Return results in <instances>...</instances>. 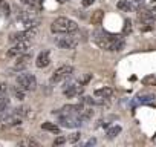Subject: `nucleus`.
I'll use <instances>...</instances> for the list:
<instances>
[{
  "label": "nucleus",
  "instance_id": "nucleus-1",
  "mask_svg": "<svg viewBox=\"0 0 156 147\" xmlns=\"http://www.w3.org/2000/svg\"><path fill=\"white\" fill-rule=\"evenodd\" d=\"M94 41L104 51H121L126 45L124 37L110 34L103 29H97L94 32Z\"/></svg>",
  "mask_w": 156,
  "mask_h": 147
},
{
  "label": "nucleus",
  "instance_id": "nucleus-2",
  "mask_svg": "<svg viewBox=\"0 0 156 147\" xmlns=\"http://www.w3.org/2000/svg\"><path fill=\"white\" fill-rule=\"evenodd\" d=\"M76 29H78L76 22H73L72 19H67V17H58L51 25V31L54 34H72Z\"/></svg>",
  "mask_w": 156,
  "mask_h": 147
},
{
  "label": "nucleus",
  "instance_id": "nucleus-3",
  "mask_svg": "<svg viewBox=\"0 0 156 147\" xmlns=\"http://www.w3.org/2000/svg\"><path fill=\"white\" fill-rule=\"evenodd\" d=\"M58 123L61 127H67V129H75V127H80L84 120L81 115H76V113H67V115H60L58 117Z\"/></svg>",
  "mask_w": 156,
  "mask_h": 147
},
{
  "label": "nucleus",
  "instance_id": "nucleus-4",
  "mask_svg": "<svg viewBox=\"0 0 156 147\" xmlns=\"http://www.w3.org/2000/svg\"><path fill=\"white\" fill-rule=\"evenodd\" d=\"M17 84L22 89H25L26 92L28 91H35L37 89V78L32 75V74H28V72L19 74L17 75Z\"/></svg>",
  "mask_w": 156,
  "mask_h": 147
},
{
  "label": "nucleus",
  "instance_id": "nucleus-5",
  "mask_svg": "<svg viewBox=\"0 0 156 147\" xmlns=\"http://www.w3.org/2000/svg\"><path fill=\"white\" fill-rule=\"evenodd\" d=\"M35 35H37V29H35V26H32V28H28L26 31L11 34L9 40H11L12 43H19V41H29V40H32Z\"/></svg>",
  "mask_w": 156,
  "mask_h": 147
},
{
  "label": "nucleus",
  "instance_id": "nucleus-6",
  "mask_svg": "<svg viewBox=\"0 0 156 147\" xmlns=\"http://www.w3.org/2000/svg\"><path fill=\"white\" fill-rule=\"evenodd\" d=\"M72 72H73L72 66H67V64L60 66V67H58V69H57V70L52 74L51 81H52V83H60V81H63V80L69 78V77L72 75Z\"/></svg>",
  "mask_w": 156,
  "mask_h": 147
},
{
  "label": "nucleus",
  "instance_id": "nucleus-7",
  "mask_svg": "<svg viewBox=\"0 0 156 147\" xmlns=\"http://www.w3.org/2000/svg\"><path fill=\"white\" fill-rule=\"evenodd\" d=\"M78 45V38H75L70 34H66L64 37H58L57 38V46L61 49H73Z\"/></svg>",
  "mask_w": 156,
  "mask_h": 147
},
{
  "label": "nucleus",
  "instance_id": "nucleus-8",
  "mask_svg": "<svg viewBox=\"0 0 156 147\" xmlns=\"http://www.w3.org/2000/svg\"><path fill=\"white\" fill-rule=\"evenodd\" d=\"M28 49H29V43L28 41H19L8 51V57H20V55L26 54Z\"/></svg>",
  "mask_w": 156,
  "mask_h": 147
},
{
  "label": "nucleus",
  "instance_id": "nucleus-9",
  "mask_svg": "<svg viewBox=\"0 0 156 147\" xmlns=\"http://www.w3.org/2000/svg\"><path fill=\"white\" fill-rule=\"evenodd\" d=\"M49 63H51L49 51H43V52H40V54H38V57H37V60H35V64H37V67L43 69V67L49 66Z\"/></svg>",
  "mask_w": 156,
  "mask_h": 147
},
{
  "label": "nucleus",
  "instance_id": "nucleus-10",
  "mask_svg": "<svg viewBox=\"0 0 156 147\" xmlns=\"http://www.w3.org/2000/svg\"><path fill=\"white\" fill-rule=\"evenodd\" d=\"M31 61V54H23V55H20L19 58H17V63H16V66H14V69H17V70H22V69H25L26 66H28V63Z\"/></svg>",
  "mask_w": 156,
  "mask_h": 147
},
{
  "label": "nucleus",
  "instance_id": "nucleus-11",
  "mask_svg": "<svg viewBox=\"0 0 156 147\" xmlns=\"http://www.w3.org/2000/svg\"><path fill=\"white\" fill-rule=\"evenodd\" d=\"M112 94H113V91H112L110 88H101V89H97V91L94 92V95H95L97 98H100L101 101L109 100V98L112 97Z\"/></svg>",
  "mask_w": 156,
  "mask_h": 147
},
{
  "label": "nucleus",
  "instance_id": "nucleus-12",
  "mask_svg": "<svg viewBox=\"0 0 156 147\" xmlns=\"http://www.w3.org/2000/svg\"><path fill=\"white\" fill-rule=\"evenodd\" d=\"M81 86V84H80ZM80 86H76V84H69L66 89H64V95L67 97V98H73V97H76L78 94L81 92V88Z\"/></svg>",
  "mask_w": 156,
  "mask_h": 147
},
{
  "label": "nucleus",
  "instance_id": "nucleus-13",
  "mask_svg": "<svg viewBox=\"0 0 156 147\" xmlns=\"http://www.w3.org/2000/svg\"><path fill=\"white\" fill-rule=\"evenodd\" d=\"M116 6H118V9H121V11H124V13H130V11L133 9V5H132L130 0H119Z\"/></svg>",
  "mask_w": 156,
  "mask_h": 147
},
{
  "label": "nucleus",
  "instance_id": "nucleus-14",
  "mask_svg": "<svg viewBox=\"0 0 156 147\" xmlns=\"http://www.w3.org/2000/svg\"><path fill=\"white\" fill-rule=\"evenodd\" d=\"M11 14V8L6 0H0V17H8Z\"/></svg>",
  "mask_w": 156,
  "mask_h": 147
},
{
  "label": "nucleus",
  "instance_id": "nucleus-15",
  "mask_svg": "<svg viewBox=\"0 0 156 147\" xmlns=\"http://www.w3.org/2000/svg\"><path fill=\"white\" fill-rule=\"evenodd\" d=\"M103 17H104V13H103L101 9H97V11L92 14V17H90V22H92V25H101V22H103Z\"/></svg>",
  "mask_w": 156,
  "mask_h": 147
},
{
  "label": "nucleus",
  "instance_id": "nucleus-16",
  "mask_svg": "<svg viewBox=\"0 0 156 147\" xmlns=\"http://www.w3.org/2000/svg\"><path fill=\"white\" fill-rule=\"evenodd\" d=\"M5 123H6L8 126H16V124H20V123H22V117H20V115H17V113L14 112L11 117H6V118H5Z\"/></svg>",
  "mask_w": 156,
  "mask_h": 147
},
{
  "label": "nucleus",
  "instance_id": "nucleus-17",
  "mask_svg": "<svg viewBox=\"0 0 156 147\" xmlns=\"http://www.w3.org/2000/svg\"><path fill=\"white\" fill-rule=\"evenodd\" d=\"M41 129L43 130H49V132H52V133H60V126H57V124H54V123H49V121H46V123H43L41 124Z\"/></svg>",
  "mask_w": 156,
  "mask_h": 147
},
{
  "label": "nucleus",
  "instance_id": "nucleus-18",
  "mask_svg": "<svg viewBox=\"0 0 156 147\" xmlns=\"http://www.w3.org/2000/svg\"><path fill=\"white\" fill-rule=\"evenodd\" d=\"M11 92H12V95L17 98V100H25V89H22L19 84L17 86H14V88H11Z\"/></svg>",
  "mask_w": 156,
  "mask_h": 147
},
{
  "label": "nucleus",
  "instance_id": "nucleus-19",
  "mask_svg": "<svg viewBox=\"0 0 156 147\" xmlns=\"http://www.w3.org/2000/svg\"><path fill=\"white\" fill-rule=\"evenodd\" d=\"M22 2H23V5L29 6L31 9H40L43 0H22Z\"/></svg>",
  "mask_w": 156,
  "mask_h": 147
},
{
  "label": "nucleus",
  "instance_id": "nucleus-20",
  "mask_svg": "<svg viewBox=\"0 0 156 147\" xmlns=\"http://www.w3.org/2000/svg\"><path fill=\"white\" fill-rule=\"evenodd\" d=\"M119 133H121V126H112L110 129H107V138L109 139L116 138Z\"/></svg>",
  "mask_w": 156,
  "mask_h": 147
},
{
  "label": "nucleus",
  "instance_id": "nucleus-21",
  "mask_svg": "<svg viewBox=\"0 0 156 147\" xmlns=\"http://www.w3.org/2000/svg\"><path fill=\"white\" fill-rule=\"evenodd\" d=\"M9 106V98L8 97H3V98H0V113H5L6 109Z\"/></svg>",
  "mask_w": 156,
  "mask_h": 147
},
{
  "label": "nucleus",
  "instance_id": "nucleus-22",
  "mask_svg": "<svg viewBox=\"0 0 156 147\" xmlns=\"http://www.w3.org/2000/svg\"><path fill=\"white\" fill-rule=\"evenodd\" d=\"M80 138H81V133L80 132H73V133H70L67 136V141L69 142H76V141H80Z\"/></svg>",
  "mask_w": 156,
  "mask_h": 147
},
{
  "label": "nucleus",
  "instance_id": "nucleus-23",
  "mask_svg": "<svg viewBox=\"0 0 156 147\" xmlns=\"http://www.w3.org/2000/svg\"><path fill=\"white\" fill-rule=\"evenodd\" d=\"M16 113L20 115V117H29V115H31V112H29L28 107H17V109H16Z\"/></svg>",
  "mask_w": 156,
  "mask_h": 147
},
{
  "label": "nucleus",
  "instance_id": "nucleus-24",
  "mask_svg": "<svg viewBox=\"0 0 156 147\" xmlns=\"http://www.w3.org/2000/svg\"><path fill=\"white\" fill-rule=\"evenodd\" d=\"M153 100H154V95L148 94V95H142V97H139V98H138V103H148V101H153Z\"/></svg>",
  "mask_w": 156,
  "mask_h": 147
},
{
  "label": "nucleus",
  "instance_id": "nucleus-25",
  "mask_svg": "<svg viewBox=\"0 0 156 147\" xmlns=\"http://www.w3.org/2000/svg\"><path fill=\"white\" fill-rule=\"evenodd\" d=\"M8 97V84L6 83H0V98Z\"/></svg>",
  "mask_w": 156,
  "mask_h": 147
},
{
  "label": "nucleus",
  "instance_id": "nucleus-26",
  "mask_svg": "<svg viewBox=\"0 0 156 147\" xmlns=\"http://www.w3.org/2000/svg\"><path fill=\"white\" fill-rule=\"evenodd\" d=\"M130 31H132V22L127 19V20L124 22V29H122V34H124V35H127V34H130Z\"/></svg>",
  "mask_w": 156,
  "mask_h": 147
},
{
  "label": "nucleus",
  "instance_id": "nucleus-27",
  "mask_svg": "<svg viewBox=\"0 0 156 147\" xmlns=\"http://www.w3.org/2000/svg\"><path fill=\"white\" fill-rule=\"evenodd\" d=\"M20 144H22V145H35V147H38V142L34 141V139H25V141H22Z\"/></svg>",
  "mask_w": 156,
  "mask_h": 147
},
{
  "label": "nucleus",
  "instance_id": "nucleus-28",
  "mask_svg": "<svg viewBox=\"0 0 156 147\" xmlns=\"http://www.w3.org/2000/svg\"><path fill=\"white\" fill-rule=\"evenodd\" d=\"M81 103L83 104H89V106H92V104H95V101L90 98V97H83V100H81Z\"/></svg>",
  "mask_w": 156,
  "mask_h": 147
},
{
  "label": "nucleus",
  "instance_id": "nucleus-29",
  "mask_svg": "<svg viewBox=\"0 0 156 147\" xmlns=\"http://www.w3.org/2000/svg\"><path fill=\"white\" fill-rule=\"evenodd\" d=\"M67 141V138H63V136H58L55 141H54V145H60V144H64Z\"/></svg>",
  "mask_w": 156,
  "mask_h": 147
},
{
  "label": "nucleus",
  "instance_id": "nucleus-30",
  "mask_svg": "<svg viewBox=\"0 0 156 147\" xmlns=\"http://www.w3.org/2000/svg\"><path fill=\"white\" fill-rule=\"evenodd\" d=\"M92 3H95V0H81V5H83L84 8H87V6H90Z\"/></svg>",
  "mask_w": 156,
  "mask_h": 147
},
{
  "label": "nucleus",
  "instance_id": "nucleus-31",
  "mask_svg": "<svg viewBox=\"0 0 156 147\" xmlns=\"http://www.w3.org/2000/svg\"><path fill=\"white\" fill-rule=\"evenodd\" d=\"M95 142H97V141H95V139H89V141H87V142H86V145H94V144H95Z\"/></svg>",
  "mask_w": 156,
  "mask_h": 147
},
{
  "label": "nucleus",
  "instance_id": "nucleus-32",
  "mask_svg": "<svg viewBox=\"0 0 156 147\" xmlns=\"http://www.w3.org/2000/svg\"><path fill=\"white\" fill-rule=\"evenodd\" d=\"M133 2H135V3H138V5H141V3H144V2H145V0H133Z\"/></svg>",
  "mask_w": 156,
  "mask_h": 147
},
{
  "label": "nucleus",
  "instance_id": "nucleus-33",
  "mask_svg": "<svg viewBox=\"0 0 156 147\" xmlns=\"http://www.w3.org/2000/svg\"><path fill=\"white\" fill-rule=\"evenodd\" d=\"M58 3H66V2H69V0H57Z\"/></svg>",
  "mask_w": 156,
  "mask_h": 147
}]
</instances>
